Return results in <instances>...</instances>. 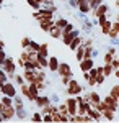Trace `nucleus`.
<instances>
[{"instance_id": "1", "label": "nucleus", "mask_w": 119, "mask_h": 123, "mask_svg": "<svg viewBox=\"0 0 119 123\" xmlns=\"http://www.w3.org/2000/svg\"><path fill=\"white\" fill-rule=\"evenodd\" d=\"M2 69L5 71V74L8 76V79H13V76L16 74V61H15L13 57L7 56L5 62L2 64Z\"/></svg>"}, {"instance_id": "2", "label": "nucleus", "mask_w": 119, "mask_h": 123, "mask_svg": "<svg viewBox=\"0 0 119 123\" xmlns=\"http://www.w3.org/2000/svg\"><path fill=\"white\" fill-rule=\"evenodd\" d=\"M82 90H83L82 84H80L78 80H75L73 77L70 79V82L65 85V92H67V95H70V97H75V95L82 94Z\"/></svg>"}, {"instance_id": "3", "label": "nucleus", "mask_w": 119, "mask_h": 123, "mask_svg": "<svg viewBox=\"0 0 119 123\" xmlns=\"http://www.w3.org/2000/svg\"><path fill=\"white\" fill-rule=\"evenodd\" d=\"M80 35H82V30L73 28L70 33H62V36H60V41L64 43L65 46H69V44H70V41H72L75 36H80Z\"/></svg>"}, {"instance_id": "4", "label": "nucleus", "mask_w": 119, "mask_h": 123, "mask_svg": "<svg viewBox=\"0 0 119 123\" xmlns=\"http://www.w3.org/2000/svg\"><path fill=\"white\" fill-rule=\"evenodd\" d=\"M16 92H18V89L15 87V84H13V82L7 80V82H3V84H2V94L8 95V97H13Z\"/></svg>"}, {"instance_id": "5", "label": "nucleus", "mask_w": 119, "mask_h": 123, "mask_svg": "<svg viewBox=\"0 0 119 123\" xmlns=\"http://www.w3.org/2000/svg\"><path fill=\"white\" fill-rule=\"evenodd\" d=\"M65 105H67V112H69V120H70V117L77 115V100H75V97H70V95H69V98L65 100Z\"/></svg>"}, {"instance_id": "6", "label": "nucleus", "mask_w": 119, "mask_h": 123, "mask_svg": "<svg viewBox=\"0 0 119 123\" xmlns=\"http://www.w3.org/2000/svg\"><path fill=\"white\" fill-rule=\"evenodd\" d=\"M15 107L13 105H5V108H3V112H2V118H3V122H10V120H13L15 118Z\"/></svg>"}, {"instance_id": "7", "label": "nucleus", "mask_w": 119, "mask_h": 123, "mask_svg": "<svg viewBox=\"0 0 119 123\" xmlns=\"http://www.w3.org/2000/svg\"><path fill=\"white\" fill-rule=\"evenodd\" d=\"M101 100H103V104H104L106 108H109V110H113V112H118V107H119L118 100H116V98H113L109 94L106 95L104 98H101Z\"/></svg>"}, {"instance_id": "8", "label": "nucleus", "mask_w": 119, "mask_h": 123, "mask_svg": "<svg viewBox=\"0 0 119 123\" xmlns=\"http://www.w3.org/2000/svg\"><path fill=\"white\" fill-rule=\"evenodd\" d=\"M108 10H109V7L103 2L100 7H96V8H93V10H90V15L92 17H95V18H98V17H101V15H106L108 13Z\"/></svg>"}, {"instance_id": "9", "label": "nucleus", "mask_w": 119, "mask_h": 123, "mask_svg": "<svg viewBox=\"0 0 119 123\" xmlns=\"http://www.w3.org/2000/svg\"><path fill=\"white\" fill-rule=\"evenodd\" d=\"M78 66H80V71H82V72H87V71H90V69L95 66V59H93V57H85V59H82V61L78 62Z\"/></svg>"}, {"instance_id": "10", "label": "nucleus", "mask_w": 119, "mask_h": 123, "mask_svg": "<svg viewBox=\"0 0 119 123\" xmlns=\"http://www.w3.org/2000/svg\"><path fill=\"white\" fill-rule=\"evenodd\" d=\"M55 74H57L59 77L67 76V74H72V69H70V64H67V62H59V67H57Z\"/></svg>"}, {"instance_id": "11", "label": "nucleus", "mask_w": 119, "mask_h": 123, "mask_svg": "<svg viewBox=\"0 0 119 123\" xmlns=\"http://www.w3.org/2000/svg\"><path fill=\"white\" fill-rule=\"evenodd\" d=\"M54 26V18H41L39 20V28L43 31H49V30Z\"/></svg>"}, {"instance_id": "12", "label": "nucleus", "mask_w": 119, "mask_h": 123, "mask_svg": "<svg viewBox=\"0 0 119 123\" xmlns=\"http://www.w3.org/2000/svg\"><path fill=\"white\" fill-rule=\"evenodd\" d=\"M87 115L92 118L93 122H101V120H103V117H101V112H100V110H96L95 107H90V108L87 110Z\"/></svg>"}, {"instance_id": "13", "label": "nucleus", "mask_w": 119, "mask_h": 123, "mask_svg": "<svg viewBox=\"0 0 119 123\" xmlns=\"http://www.w3.org/2000/svg\"><path fill=\"white\" fill-rule=\"evenodd\" d=\"M57 67H59V59H57V56H51V57H47V69H49V71H51L52 74H55Z\"/></svg>"}, {"instance_id": "14", "label": "nucleus", "mask_w": 119, "mask_h": 123, "mask_svg": "<svg viewBox=\"0 0 119 123\" xmlns=\"http://www.w3.org/2000/svg\"><path fill=\"white\" fill-rule=\"evenodd\" d=\"M33 102L36 104V107H38V108H41V107H44V105H46V104H49L51 100H49V95L39 94V95H38V97H36V98L33 100Z\"/></svg>"}, {"instance_id": "15", "label": "nucleus", "mask_w": 119, "mask_h": 123, "mask_svg": "<svg viewBox=\"0 0 119 123\" xmlns=\"http://www.w3.org/2000/svg\"><path fill=\"white\" fill-rule=\"evenodd\" d=\"M87 94H88V104H90V107H95V105H96V104L101 100V97L96 94L95 90H92V92H87Z\"/></svg>"}, {"instance_id": "16", "label": "nucleus", "mask_w": 119, "mask_h": 123, "mask_svg": "<svg viewBox=\"0 0 119 123\" xmlns=\"http://www.w3.org/2000/svg\"><path fill=\"white\" fill-rule=\"evenodd\" d=\"M47 33H49V35H51L52 38H55V39H60V36H62V33H64V31H62V28H59V26H57V25L54 23V26H52V28L49 30Z\"/></svg>"}, {"instance_id": "17", "label": "nucleus", "mask_w": 119, "mask_h": 123, "mask_svg": "<svg viewBox=\"0 0 119 123\" xmlns=\"http://www.w3.org/2000/svg\"><path fill=\"white\" fill-rule=\"evenodd\" d=\"M16 112H15V118H18V120H28V112L25 107H20V108H15Z\"/></svg>"}, {"instance_id": "18", "label": "nucleus", "mask_w": 119, "mask_h": 123, "mask_svg": "<svg viewBox=\"0 0 119 123\" xmlns=\"http://www.w3.org/2000/svg\"><path fill=\"white\" fill-rule=\"evenodd\" d=\"M34 71H36V69H25V72H23V77H25V82H28V84H31V82L34 80Z\"/></svg>"}, {"instance_id": "19", "label": "nucleus", "mask_w": 119, "mask_h": 123, "mask_svg": "<svg viewBox=\"0 0 119 123\" xmlns=\"http://www.w3.org/2000/svg\"><path fill=\"white\" fill-rule=\"evenodd\" d=\"M114 113L116 112H113V110H109V108H104L103 112H101V117H103V120H108V122H113L116 117H114Z\"/></svg>"}, {"instance_id": "20", "label": "nucleus", "mask_w": 119, "mask_h": 123, "mask_svg": "<svg viewBox=\"0 0 119 123\" xmlns=\"http://www.w3.org/2000/svg\"><path fill=\"white\" fill-rule=\"evenodd\" d=\"M82 41H83V36H75V38L70 41V44H69L67 48H70V51H75L77 48L82 44Z\"/></svg>"}, {"instance_id": "21", "label": "nucleus", "mask_w": 119, "mask_h": 123, "mask_svg": "<svg viewBox=\"0 0 119 123\" xmlns=\"http://www.w3.org/2000/svg\"><path fill=\"white\" fill-rule=\"evenodd\" d=\"M13 107L15 108H20V107H25V104H23V95L21 94H16L13 95Z\"/></svg>"}, {"instance_id": "22", "label": "nucleus", "mask_w": 119, "mask_h": 123, "mask_svg": "<svg viewBox=\"0 0 119 123\" xmlns=\"http://www.w3.org/2000/svg\"><path fill=\"white\" fill-rule=\"evenodd\" d=\"M82 31L85 33V35H92L93 33V23L88 20V21H85V23H82Z\"/></svg>"}, {"instance_id": "23", "label": "nucleus", "mask_w": 119, "mask_h": 123, "mask_svg": "<svg viewBox=\"0 0 119 123\" xmlns=\"http://www.w3.org/2000/svg\"><path fill=\"white\" fill-rule=\"evenodd\" d=\"M83 79L87 80V84H88V87H95L96 85V79L93 76H90V72L87 71V72H83Z\"/></svg>"}, {"instance_id": "24", "label": "nucleus", "mask_w": 119, "mask_h": 123, "mask_svg": "<svg viewBox=\"0 0 119 123\" xmlns=\"http://www.w3.org/2000/svg\"><path fill=\"white\" fill-rule=\"evenodd\" d=\"M111 26H113V21H111V20H108V21H104L103 25H100V28H101V33H103L104 36H108V33H109Z\"/></svg>"}, {"instance_id": "25", "label": "nucleus", "mask_w": 119, "mask_h": 123, "mask_svg": "<svg viewBox=\"0 0 119 123\" xmlns=\"http://www.w3.org/2000/svg\"><path fill=\"white\" fill-rule=\"evenodd\" d=\"M38 53H39L41 56L47 57V56H49V44H47V43H41V44H39V49H38Z\"/></svg>"}, {"instance_id": "26", "label": "nucleus", "mask_w": 119, "mask_h": 123, "mask_svg": "<svg viewBox=\"0 0 119 123\" xmlns=\"http://www.w3.org/2000/svg\"><path fill=\"white\" fill-rule=\"evenodd\" d=\"M101 67H103V74H104L106 77H109L111 74L114 72V67L111 66V62H104V64H103Z\"/></svg>"}, {"instance_id": "27", "label": "nucleus", "mask_w": 119, "mask_h": 123, "mask_svg": "<svg viewBox=\"0 0 119 123\" xmlns=\"http://www.w3.org/2000/svg\"><path fill=\"white\" fill-rule=\"evenodd\" d=\"M36 61H38V64H39V67H41V69H47V57L41 56V54L38 53V56H36Z\"/></svg>"}, {"instance_id": "28", "label": "nucleus", "mask_w": 119, "mask_h": 123, "mask_svg": "<svg viewBox=\"0 0 119 123\" xmlns=\"http://www.w3.org/2000/svg\"><path fill=\"white\" fill-rule=\"evenodd\" d=\"M54 23L59 26V28H64L65 25L69 23V20H67V18H62V17H57V18H54Z\"/></svg>"}, {"instance_id": "29", "label": "nucleus", "mask_w": 119, "mask_h": 123, "mask_svg": "<svg viewBox=\"0 0 119 123\" xmlns=\"http://www.w3.org/2000/svg\"><path fill=\"white\" fill-rule=\"evenodd\" d=\"M109 95L113 97V98H116V100H118V97H119V84H118V85H113V87H111Z\"/></svg>"}, {"instance_id": "30", "label": "nucleus", "mask_w": 119, "mask_h": 123, "mask_svg": "<svg viewBox=\"0 0 119 123\" xmlns=\"http://www.w3.org/2000/svg\"><path fill=\"white\" fill-rule=\"evenodd\" d=\"M57 112L60 115H67L69 117V112H67V105H65V102L64 104H57Z\"/></svg>"}, {"instance_id": "31", "label": "nucleus", "mask_w": 119, "mask_h": 123, "mask_svg": "<svg viewBox=\"0 0 119 123\" xmlns=\"http://www.w3.org/2000/svg\"><path fill=\"white\" fill-rule=\"evenodd\" d=\"M0 102H3V105H13V97H8V95L2 94V98Z\"/></svg>"}, {"instance_id": "32", "label": "nucleus", "mask_w": 119, "mask_h": 123, "mask_svg": "<svg viewBox=\"0 0 119 123\" xmlns=\"http://www.w3.org/2000/svg\"><path fill=\"white\" fill-rule=\"evenodd\" d=\"M11 80H13V82H15L16 85H18V87H20L21 84H25V77H23V76H18V74H15Z\"/></svg>"}, {"instance_id": "33", "label": "nucleus", "mask_w": 119, "mask_h": 123, "mask_svg": "<svg viewBox=\"0 0 119 123\" xmlns=\"http://www.w3.org/2000/svg\"><path fill=\"white\" fill-rule=\"evenodd\" d=\"M72 77H73V72H72V74H67V76H62V77H60V82H62V85L65 87V85L70 82V79H72Z\"/></svg>"}, {"instance_id": "34", "label": "nucleus", "mask_w": 119, "mask_h": 123, "mask_svg": "<svg viewBox=\"0 0 119 123\" xmlns=\"http://www.w3.org/2000/svg\"><path fill=\"white\" fill-rule=\"evenodd\" d=\"M104 0H88V3H90V8H96V7H100L101 3H103Z\"/></svg>"}, {"instance_id": "35", "label": "nucleus", "mask_w": 119, "mask_h": 123, "mask_svg": "<svg viewBox=\"0 0 119 123\" xmlns=\"http://www.w3.org/2000/svg\"><path fill=\"white\" fill-rule=\"evenodd\" d=\"M39 44H41V43H36V41H33V39H31V41H29V46H28L26 49H31V51H38V49H39Z\"/></svg>"}, {"instance_id": "36", "label": "nucleus", "mask_w": 119, "mask_h": 123, "mask_svg": "<svg viewBox=\"0 0 119 123\" xmlns=\"http://www.w3.org/2000/svg\"><path fill=\"white\" fill-rule=\"evenodd\" d=\"M28 5H29L31 8H34V10H39V8H41V3H39V2H36V0H28Z\"/></svg>"}, {"instance_id": "37", "label": "nucleus", "mask_w": 119, "mask_h": 123, "mask_svg": "<svg viewBox=\"0 0 119 123\" xmlns=\"http://www.w3.org/2000/svg\"><path fill=\"white\" fill-rule=\"evenodd\" d=\"M31 122H43V115H41V112H34L33 117H31Z\"/></svg>"}, {"instance_id": "38", "label": "nucleus", "mask_w": 119, "mask_h": 123, "mask_svg": "<svg viewBox=\"0 0 119 123\" xmlns=\"http://www.w3.org/2000/svg\"><path fill=\"white\" fill-rule=\"evenodd\" d=\"M55 5V0H44L43 3H41V7H44V8H49V7H54Z\"/></svg>"}, {"instance_id": "39", "label": "nucleus", "mask_w": 119, "mask_h": 123, "mask_svg": "<svg viewBox=\"0 0 119 123\" xmlns=\"http://www.w3.org/2000/svg\"><path fill=\"white\" fill-rule=\"evenodd\" d=\"M49 100H51V102H52V104H59V102H60V98H59V94H51L49 95Z\"/></svg>"}, {"instance_id": "40", "label": "nucleus", "mask_w": 119, "mask_h": 123, "mask_svg": "<svg viewBox=\"0 0 119 123\" xmlns=\"http://www.w3.org/2000/svg\"><path fill=\"white\" fill-rule=\"evenodd\" d=\"M7 80H8V76H7L5 71L0 67V84H3V82H7Z\"/></svg>"}, {"instance_id": "41", "label": "nucleus", "mask_w": 119, "mask_h": 123, "mask_svg": "<svg viewBox=\"0 0 119 123\" xmlns=\"http://www.w3.org/2000/svg\"><path fill=\"white\" fill-rule=\"evenodd\" d=\"M73 28H75V25H73V23H70V21H69V23H67V25H65L64 28H62V31H64V33H70V31H72Z\"/></svg>"}, {"instance_id": "42", "label": "nucleus", "mask_w": 119, "mask_h": 123, "mask_svg": "<svg viewBox=\"0 0 119 123\" xmlns=\"http://www.w3.org/2000/svg\"><path fill=\"white\" fill-rule=\"evenodd\" d=\"M29 41H31V39L28 38V36H23V38H21V48L26 49V48L29 46Z\"/></svg>"}, {"instance_id": "43", "label": "nucleus", "mask_w": 119, "mask_h": 123, "mask_svg": "<svg viewBox=\"0 0 119 123\" xmlns=\"http://www.w3.org/2000/svg\"><path fill=\"white\" fill-rule=\"evenodd\" d=\"M95 79H96V85H103V82L106 80V76L104 74H100V76H96Z\"/></svg>"}, {"instance_id": "44", "label": "nucleus", "mask_w": 119, "mask_h": 123, "mask_svg": "<svg viewBox=\"0 0 119 123\" xmlns=\"http://www.w3.org/2000/svg\"><path fill=\"white\" fill-rule=\"evenodd\" d=\"M67 3L72 10H77V7H78V0H67Z\"/></svg>"}, {"instance_id": "45", "label": "nucleus", "mask_w": 119, "mask_h": 123, "mask_svg": "<svg viewBox=\"0 0 119 123\" xmlns=\"http://www.w3.org/2000/svg\"><path fill=\"white\" fill-rule=\"evenodd\" d=\"M43 122L51 123L52 122V113H43Z\"/></svg>"}, {"instance_id": "46", "label": "nucleus", "mask_w": 119, "mask_h": 123, "mask_svg": "<svg viewBox=\"0 0 119 123\" xmlns=\"http://www.w3.org/2000/svg\"><path fill=\"white\" fill-rule=\"evenodd\" d=\"M5 59H7V54H5V49H0V66L5 62Z\"/></svg>"}, {"instance_id": "47", "label": "nucleus", "mask_w": 119, "mask_h": 123, "mask_svg": "<svg viewBox=\"0 0 119 123\" xmlns=\"http://www.w3.org/2000/svg\"><path fill=\"white\" fill-rule=\"evenodd\" d=\"M113 59H114V56H113L111 53H108V51H106V54H104V62H111Z\"/></svg>"}, {"instance_id": "48", "label": "nucleus", "mask_w": 119, "mask_h": 123, "mask_svg": "<svg viewBox=\"0 0 119 123\" xmlns=\"http://www.w3.org/2000/svg\"><path fill=\"white\" fill-rule=\"evenodd\" d=\"M109 44L111 46H119V38H109Z\"/></svg>"}, {"instance_id": "49", "label": "nucleus", "mask_w": 119, "mask_h": 123, "mask_svg": "<svg viewBox=\"0 0 119 123\" xmlns=\"http://www.w3.org/2000/svg\"><path fill=\"white\" fill-rule=\"evenodd\" d=\"M98 54H100V51H98L96 48H93V51H92V57H93V59H95V57L98 56Z\"/></svg>"}, {"instance_id": "50", "label": "nucleus", "mask_w": 119, "mask_h": 123, "mask_svg": "<svg viewBox=\"0 0 119 123\" xmlns=\"http://www.w3.org/2000/svg\"><path fill=\"white\" fill-rule=\"evenodd\" d=\"M113 74H114V76L119 79V69H114V72H113Z\"/></svg>"}, {"instance_id": "51", "label": "nucleus", "mask_w": 119, "mask_h": 123, "mask_svg": "<svg viewBox=\"0 0 119 123\" xmlns=\"http://www.w3.org/2000/svg\"><path fill=\"white\" fill-rule=\"evenodd\" d=\"M3 108H5V105H3V102H0V113L3 112Z\"/></svg>"}, {"instance_id": "52", "label": "nucleus", "mask_w": 119, "mask_h": 123, "mask_svg": "<svg viewBox=\"0 0 119 123\" xmlns=\"http://www.w3.org/2000/svg\"><path fill=\"white\" fill-rule=\"evenodd\" d=\"M0 49H5V43H3L2 39H0Z\"/></svg>"}, {"instance_id": "53", "label": "nucleus", "mask_w": 119, "mask_h": 123, "mask_svg": "<svg viewBox=\"0 0 119 123\" xmlns=\"http://www.w3.org/2000/svg\"><path fill=\"white\" fill-rule=\"evenodd\" d=\"M116 21H118V23H119V12H118V13H116Z\"/></svg>"}, {"instance_id": "54", "label": "nucleus", "mask_w": 119, "mask_h": 123, "mask_svg": "<svg viewBox=\"0 0 119 123\" xmlns=\"http://www.w3.org/2000/svg\"><path fill=\"white\" fill-rule=\"evenodd\" d=\"M2 5H3V0H0V10H2Z\"/></svg>"}, {"instance_id": "55", "label": "nucleus", "mask_w": 119, "mask_h": 123, "mask_svg": "<svg viewBox=\"0 0 119 123\" xmlns=\"http://www.w3.org/2000/svg\"><path fill=\"white\" fill-rule=\"evenodd\" d=\"M116 7H118V8H119V0H116Z\"/></svg>"}, {"instance_id": "56", "label": "nucleus", "mask_w": 119, "mask_h": 123, "mask_svg": "<svg viewBox=\"0 0 119 123\" xmlns=\"http://www.w3.org/2000/svg\"><path fill=\"white\" fill-rule=\"evenodd\" d=\"M0 122H3V118H2V115H0Z\"/></svg>"}, {"instance_id": "57", "label": "nucleus", "mask_w": 119, "mask_h": 123, "mask_svg": "<svg viewBox=\"0 0 119 123\" xmlns=\"http://www.w3.org/2000/svg\"><path fill=\"white\" fill-rule=\"evenodd\" d=\"M0 94H2V84H0Z\"/></svg>"}, {"instance_id": "58", "label": "nucleus", "mask_w": 119, "mask_h": 123, "mask_svg": "<svg viewBox=\"0 0 119 123\" xmlns=\"http://www.w3.org/2000/svg\"><path fill=\"white\" fill-rule=\"evenodd\" d=\"M60 2H67V0H60Z\"/></svg>"}, {"instance_id": "59", "label": "nucleus", "mask_w": 119, "mask_h": 123, "mask_svg": "<svg viewBox=\"0 0 119 123\" xmlns=\"http://www.w3.org/2000/svg\"><path fill=\"white\" fill-rule=\"evenodd\" d=\"M118 104H119V97H118Z\"/></svg>"}, {"instance_id": "60", "label": "nucleus", "mask_w": 119, "mask_h": 123, "mask_svg": "<svg viewBox=\"0 0 119 123\" xmlns=\"http://www.w3.org/2000/svg\"><path fill=\"white\" fill-rule=\"evenodd\" d=\"M26 2H28V0H26Z\"/></svg>"}]
</instances>
